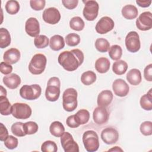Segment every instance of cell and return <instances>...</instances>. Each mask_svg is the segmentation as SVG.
Masks as SVG:
<instances>
[{
  "label": "cell",
  "mask_w": 152,
  "mask_h": 152,
  "mask_svg": "<svg viewBox=\"0 0 152 152\" xmlns=\"http://www.w3.org/2000/svg\"><path fill=\"white\" fill-rule=\"evenodd\" d=\"M126 80L131 85H138L142 80L140 71L136 68L131 69L126 74Z\"/></svg>",
  "instance_id": "7402d4cb"
},
{
  "label": "cell",
  "mask_w": 152,
  "mask_h": 152,
  "mask_svg": "<svg viewBox=\"0 0 152 152\" xmlns=\"http://www.w3.org/2000/svg\"><path fill=\"white\" fill-rule=\"evenodd\" d=\"M110 61L104 57H101L98 58L95 62V69L96 71L101 74L106 73L110 68Z\"/></svg>",
  "instance_id": "cb8c5ba5"
},
{
  "label": "cell",
  "mask_w": 152,
  "mask_h": 152,
  "mask_svg": "<svg viewBox=\"0 0 152 152\" xmlns=\"http://www.w3.org/2000/svg\"><path fill=\"white\" fill-rule=\"evenodd\" d=\"M46 1L45 0H31L30 5L32 9L35 11H40L45 7Z\"/></svg>",
  "instance_id": "7bdbcfd3"
},
{
  "label": "cell",
  "mask_w": 152,
  "mask_h": 152,
  "mask_svg": "<svg viewBox=\"0 0 152 152\" xmlns=\"http://www.w3.org/2000/svg\"><path fill=\"white\" fill-rule=\"evenodd\" d=\"M144 76L148 81H152V64H150L145 66L144 70Z\"/></svg>",
  "instance_id": "bcb514c9"
},
{
  "label": "cell",
  "mask_w": 152,
  "mask_h": 152,
  "mask_svg": "<svg viewBox=\"0 0 152 152\" xmlns=\"http://www.w3.org/2000/svg\"><path fill=\"white\" fill-rule=\"evenodd\" d=\"M127 69L128 64L124 60H119L115 62L112 66V70L113 72L119 75L125 74Z\"/></svg>",
  "instance_id": "f1b7e54d"
},
{
  "label": "cell",
  "mask_w": 152,
  "mask_h": 152,
  "mask_svg": "<svg viewBox=\"0 0 152 152\" xmlns=\"http://www.w3.org/2000/svg\"><path fill=\"white\" fill-rule=\"evenodd\" d=\"M49 46L54 51H58L63 49L65 46L64 37L58 34L52 36L49 41Z\"/></svg>",
  "instance_id": "44dd1931"
},
{
  "label": "cell",
  "mask_w": 152,
  "mask_h": 152,
  "mask_svg": "<svg viewBox=\"0 0 152 152\" xmlns=\"http://www.w3.org/2000/svg\"><path fill=\"white\" fill-rule=\"evenodd\" d=\"M46 63L47 59L45 55L42 53L35 54L29 63L28 70L32 74H41L45 69Z\"/></svg>",
  "instance_id": "277c9868"
},
{
  "label": "cell",
  "mask_w": 152,
  "mask_h": 152,
  "mask_svg": "<svg viewBox=\"0 0 152 152\" xmlns=\"http://www.w3.org/2000/svg\"><path fill=\"white\" fill-rule=\"evenodd\" d=\"M25 30L26 33L33 37H36L40 33V25L38 20L34 17H30L26 22Z\"/></svg>",
  "instance_id": "e0dca14e"
},
{
  "label": "cell",
  "mask_w": 152,
  "mask_h": 152,
  "mask_svg": "<svg viewBox=\"0 0 152 152\" xmlns=\"http://www.w3.org/2000/svg\"><path fill=\"white\" fill-rule=\"evenodd\" d=\"M60 80L56 77L49 78L45 91V97L50 102L56 101L60 95Z\"/></svg>",
  "instance_id": "3957f363"
},
{
  "label": "cell",
  "mask_w": 152,
  "mask_h": 152,
  "mask_svg": "<svg viewBox=\"0 0 152 152\" xmlns=\"http://www.w3.org/2000/svg\"><path fill=\"white\" fill-rule=\"evenodd\" d=\"M62 3L63 5L68 10L74 9L78 5V0H62Z\"/></svg>",
  "instance_id": "f6af8a7d"
},
{
  "label": "cell",
  "mask_w": 152,
  "mask_h": 152,
  "mask_svg": "<svg viewBox=\"0 0 152 152\" xmlns=\"http://www.w3.org/2000/svg\"><path fill=\"white\" fill-rule=\"evenodd\" d=\"M20 58V52L16 48H11L5 51L3 55L5 62L10 65L17 63Z\"/></svg>",
  "instance_id": "ac0fdd59"
},
{
  "label": "cell",
  "mask_w": 152,
  "mask_h": 152,
  "mask_svg": "<svg viewBox=\"0 0 152 152\" xmlns=\"http://www.w3.org/2000/svg\"><path fill=\"white\" fill-rule=\"evenodd\" d=\"M24 132L26 135L35 134L38 131V125L33 121H28L23 124Z\"/></svg>",
  "instance_id": "8d00e7d4"
},
{
  "label": "cell",
  "mask_w": 152,
  "mask_h": 152,
  "mask_svg": "<svg viewBox=\"0 0 152 152\" xmlns=\"http://www.w3.org/2000/svg\"><path fill=\"white\" fill-rule=\"evenodd\" d=\"M1 90V96H7V91L2 86H1V90Z\"/></svg>",
  "instance_id": "816d5d0a"
},
{
  "label": "cell",
  "mask_w": 152,
  "mask_h": 152,
  "mask_svg": "<svg viewBox=\"0 0 152 152\" xmlns=\"http://www.w3.org/2000/svg\"><path fill=\"white\" fill-rule=\"evenodd\" d=\"M62 106L67 112L74 111L77 107V91L74 88L66 89L62 95Z\"/></svg>",
  "instance_id": "7a4b0ae2"
},
{
  "label": "cell",
  "mask_w": 152,
  "mask_h": 152,
  "mask_svg": "<svg viewBox=\"0 0 152 152\" xmlns=\"http://www.w3.org/2000/svg\"><path fill=\"white\" fill-rule=\"evenodd\" d=\"M113 100V94L110 90H105L101 91L97 97V104L99 106L106 107L110 104Z\"/></svg>",
  "instance_id": "ffe728a7"
},
{
  "label": "cell",
  "mask_w": 152,
  "mask_h": 152,
  "mask_svg": "<svg viewBox=\"0 0 152 152\" xmlns=\"http://www.w3.org/2000/svg\"><path fill=\"white\" fill-rule=\"evenodd\" d=\"M112 89L115 95L119 97H125L128 94L129 87L124 80L118 78L113 81Z\"/></svg>",
  "instance_id": "2e32d148"
},
{
  "label": "cell",
  "mask_w": 152,
  "mask_h": 152,
  "mask_svg": "<svg viewBox=\"0 0 152 152\" xmlns=\"http://www.w3.org/2000/svg\"><path fill=\"white\" fill-rule=\"evenodd\" d=\"M49 43V39L45 35H39L34 39V44L38 49L45 48L48 46Z\"/></svg>",
  "instance_id": "d590c367"
},
{
  "label": "cell",
  "mask_w": 152,
  "mask_h": 152,
  "mask_svg": "<svg viewBox=\"0 0 152 152\" xmlns=\"http://www.w3.org/2000/svg\"><path fill=\"white\" fill-rule=\"evenodd\" d=\"M96 80V75L92 71H87L83 72L81 76L82 83L86 86H89L94 83Z\"/></svg>",
  "instance_id": "4dcf8cb0"
},
{
  "label": "cell",
  "mask_w": 152,
  "mask_h": 152,
  "mask_svg": "<svg viewBox=\"0 0 152 152\" xmlns=\"http://www.w3.org/2000/svg\"><path fill=\"white\" fill-rule=\"evenodd\" d=\"M49 131L52 135L56 137H61L65 132V128L59 121H54L50 125Z\"/></svg>",
  "instance_id": "d4e9b609"
},
{
  "label": "cell",
  "mask_w": 152,
  "mask_h": 152,
  "mask_svg": "<svg viewBox=\"0 0 152 152\" xmlns=\"http://www.w3.org/2000/svg\"><path fill=\"white\" fill-rule=\"evenodd\" d=\"M122 55V49L118 45H112L109 49V55L110 58L115 61L119 60Z\"/></svg>",
  "instance_id": "d6a6232c"
},
{
  "label": "cell",
  "mask_w": 152,
  "mask_h": 152,
  "mask_svg": "<svg viewBox=\"0 0 152 152\" xmlns=\"http://www.w3.org/2000/svg\"><path fill=\"white\" fill-rule=\"evenodd\" d=\"M152 89H150L148 92L141 96L140 101L141 107L145 110H151L152 109Z\"/></svg>",
  "instance_id": "484cf974"
},
{
  "label": "cell",
  "mask_w": 152,
  "mask_h": 152,
  "mask_svg": "<svg viewBox=\"0 0 152 152\" xmlns=\"http://www.w3.org/2000/svg\"><path fill=\"white\" fill-rule=\"evenodd\" d=\"M85 26V23L83 19L78 17H74L69 21V27L74 30L81 31Z\"/></svg>",
  "instance_id": "1f68e13d"
},
{
  "label": "cell",
  "mask_w": 152,
  "mask_h": 152,
  "mask_svg": "<svg viewBox=\"0 0 152 152\" xmlns=\"http://www.w3.org/2000/svg\"><path fill=\"white\" fill-rule=\"evenodd\" d=\"M140 129L144 135H151L152 134V122L151 121H145L142 122L140 125Z\"/></svg>",
  "instance_id": "b9f144b4"
},
{
  "label": "cell",
  "mask_w": 152,
  "mask_h": 152,
  "mask_svg": "<svg viewBox=\"0 0 152 152\" xmlns=\"http://www.w3.org/2000/svg\"><path fill=\"white\" fill-rule=\"evenodd\" d=\"M11 35L8 30L5 28H0V47L2 49L8 46L11 43Z\"/></svg>",
  "instance_id": "83f0119b"
},
{
  "label": "cell",
  "mask_w": 152,
  "mask_h": 152,
  "mask_svg": "<svg viewBox=\"0 0 152 152\" xmlns=\"http://www.w3.org/2000/svg\"><path fill=\"white\" fill-rule=\"evenodd\" d=\"M12 71V66L5 62H1L0 64V71L4 75L10 74Z\"/></svg>",
  "instance_id": "ee69618b"
},
{
  "label": "cell",
  "mask_w": 152,
  "mask_h": 152,
  "mask_svg": "<svg viewBox=\"0 0 152 152\" xmlns=\"http://www.w3.org/2000/svg\"><path fill=\"white\" fill-rule=\"evenodd\" d=\"M85 2V6L83 11V14L84 18L87 21L94 20L99 12V6L98 3L96 1L90 0L83 1Z\"/></svg>",
  "instance_id": "ba28073f"
},
{
  "label": "cell",
  "mask_w": 152,
  "mask_h": 152,
  "mask_svg": "<svg viewBox=\"0 0 152 152\" xmlns=\"http://www.w3.org/2000/svg\"><path fill=\"white\" fill-rule=\"evenodd\" d=\"M61 14L59 10L55 7L45 9L42 14L43 20L50 24H57L61 20Z\"/></svg>",
  "instance_id": "4fadbf2b"
},
{
  "label": "cell",
  "mask_w": 152,
  "mask_h": 152,
  "mask_svg": "<svg viewBox=\"0 0 152 152\" xmlns=\"http://www.w3.org/2000/svg\"><path fill=\"white\" fill-rule=\"evenodd\" d=\"M12 106L5 96H0V112L2 115L7 116L11 113Z\"/></svg>",
  "instance_id": "4316f807"
},
{
  "label": "cell",
  "mask_w": 152,
  "mask_h": 152,
  "mask_svg": "<svg viewBox=\"0 0 152 152\" xmlns=\"http://www.w3.org/2000/svg\"><path fill=\"white\" fill-rule=\"evenodd\" d=\"M136 3L141 7L142 8H146L148 7L151 4V0H137Z\"/></svg>",
  "instance_id": "681fc988"
},
{
  "label": "cell",
  "mask_w": 152,
  "mask_h": 152,
  "mask_svg": "<svg viewBox=\"0 0 152 152\" xmlns=\"http://www.w3.org/2000/svg\"><path fill=\"white\" fill-rule=\"evenodd\" d=\"M109 114L106 107L98 106L93 111V118L94 122L97 125H103L106 124L109 119Z\"/></svg>",
  "instance_id": "9a60e30c"
},
{
  "label": "cell",
  "mask_w": 152,
  "mask_h": 152,
  "mask_svg": "<svg viewBox=\"0 0 152 152\" xmlns=\"http://www.w3.org/2000/svg\"><path fill=\"white\" fill-rule=\"evenodd\" d=\"M3 83L8 88L15 89L21 84V78L17 74L12 73L4 76L3 78Z\"/></svg>",
  "instance_id": "d6986e66"
},
{
  "label": "cell",
  "mask_w": 152,
  "mask_h": 152,
  "mask_svg": "<svg viewBox=\"0 0 152 152\" xmlns=\"http://www.w3.org/2000/svg\"><path fill=\"white\" fill-rule=\"evenodd\" d=\"M59 64L68 71L76 70L84 61V54L78 49L65 50L61 52L58 56Z\"/></svg>",
  "instance_id": "6da1fadb"
},
{
  "label": "cell",
  "mask_w": 152,
  "mask_h": 152,
  "mask_svg": "<svg viewBox=\"0 0 152 152\" xmlns=\"http://www.w3.org/2000/svg\"><path fill=\"white\" fill-rule=\"evenodd\" d=\"M101 138L106 144H113L117 142L119 138V133L113 128L107 127L101 132Z\"/></svg>",
  "instance_id": "5bb4252c"
},
{
  "label": "cell",
  "mask_w": 152,
  "mask_h": 152,
  "mask_svg": "<svg viewBox=\"0 0 152 152\" xmlns=\"http://www.w3.org/2000/svg\"><path fill=\"white\" fill-rule=\"evenodd\" d=\"M83 142L86 150L88 152H94L99 149V137L97 133L93 130H88L84 132Z\"/></svg>",
  "instance_id": "5b68a950"
},
{
  "label": "cell",
  "mask_w": 152,
  "mask_h": 152,
  "mask_svg": "<svg viewBox=\"0 0 152 152\" xmlns=\"http://www.w3.org/2000/svg\"><path fill=\"white\" fill-rule=\"evenodd\" d=\"M137 27L141 31L149 30L152 27V14L150 11L142 12L136 20Z\"/></svg>",
  "instance_id": "8fae6325"
},
{
  "label": "cell",
  "mask_w": 152,
  "mask_h": 152,
  "mask_svg": "<svg viewBox=\"0 0 152 152\" xmlns=\"http://www.w3.org/2000/svg\"><path fill=\"white\" fill-rule=\"evenodd\" d=\"M126 49L132 53L138 52L141 47L140 37L137 32L131 31L129 32L125 40Z\"/></svg>",
  "instance_id": "9c48e42d"
},
{
  "label": "cell",
  "mask_w": 152,
  "mask_h": 152,
  "mask_svg": "<svg viewBox=\"0 0 152 152\" xmlns=\"http://www.w3.org/2000/svg\"><path fill=\"white\" fill-rule=\"evenodd\" d=\"M42 93V88L38 84L24 85L20 90V96L26 100H33L38 99Z\"/></svg>",
  "instance_id": "8992f818"
},
{
  "label": "cell",
  "mask_w": 152,
  "mask_h": 152,
  "mask_svg": "<svg viewBox=\"0 0 152 152\" xmlns=\"http://www.w3.org/2000/svg\"><path fill=\"white\" fill-rule=\"evenodd\" d=\"M74 117L77 123L80 125H84L88 122L90 119V113L86 109L79 110L75 115Z\"/></svg>",
  "instance_id": "f546056e"
},
{
  "label": "cell",
  "mask_w": 152,
  "mask_h": 152,
  "mask_svg": "<svg viewBox=\"0 0 152 152\" xmlns=\"http://www.w3.org/2000/svg\"><path fill=\"white\" fill-rule=\"evenodd\" d=\"M65 42L69 46H75L80 42V36L76 33H69L65 37Z\"/></svg>",
  "instance_id": "f35d334b"
},
{
  "label": "cell",
  "mask_w": 152,
  "mask_h": 152,
  "mask_svg": "<svg viewBox=\"0 0 152 152\" xmlns=\"http://www.w3.org/2000/svg\"><path fill=\"white\" fill-rule=\"evenodd\" d=\"M5 10L8 14L14 15L19 11L20 4L15 0L8 1L5 4Z\"/></svg>",
  "instance_id": "e575fe53"
},
{
  "label": "cell",
  "mask_w": 152,
  "mask_h": 152,
  "mask_svg": "<svg viewBox=\"0 0 152 152\" xmlns=\"http://www.w3.org/2000/svg\"><path fill=\"white\" fill-rule=\"evenodd\" d=\"M108 151H123V150L121 149L119 147L115 146V147H113L112 148L109 149Z\"/></svg>",
  "instance_id": "f907efd6"
},
{
  "label": "cell",
  "mask_w": 152,
  "mask_h": 152,
  "mask_svg": "<svg viewBox=\"0 0 152 152\" xmlns=\"http://www.w3.org/2000/svg\"><path fill=\"white\" fill-rule=\"evenodd\" d=\"M122 14L127 20H133L138 16V11L133 5H126L122 9Z\"/></svg>",
  "instance_id": "603a6c76"
},
{
  "label": "cell",
  "mask_w": 152,
  "mask_h": 152,
  "mask_svg": "<svg viewBox=\"0 0 152 152\" xmlns=\"http://www.w3.org/2000/svg\"><path fill=\"white\" fill-rule=\"evenodd\" d=\"M115 26L113 20L109 17L104 16L102 17L96 25V31L100 34H106L113 30Z\"/></svg>",
  "instance_id": "7c38bea8"
},
{
  "label": "cell",
  "mask_w": 152,
  "mask_h": 152,
  "mask_svg": "<svg viewBox=\"0 0 152 152\" xmlns=\"http://www.w3.org/2000/svg\"><path fill=\"white\" fill-rule=\"evenodd\" d=\"M94 45L96 49L100 52H106L110 48L109 42L104 38L97 39Z\"/></svg>",
  "instance_id": "836d02e7"
},
{
  "label": "cell",
  "mask_w": 152,
  "mask_h": 152,
  "mask_svg": "<svg viewBox=\"0 0 152 152\" xmlns=\"http://www.w3.org/2000/svg\"><path fill=\"white\" fill-rule=\"evenodd\" d=\"M66 124L69 127L71 128H75L80 126V125L76 121V119L74 117V115H71L67 118L66 120Z\"/></svg>",
  "instance_id": "7dc6e473"
},
{
  "label": "cell",
  "mask_w": 152,
  "mask_h": 152,
  "mask_svg": "<svg viewBox=\"0 0 152 152\" xmlns=\"http://www.w3.org/2000/svg\"><path fill=\"white\" fill-rule=\"evenodd\" d=\"M31 107L26 103H15L12 105L11 114L17 119H28L31 116Z\"/></svg>",
  "instance_id": "52a82bcc"
},
{
  "label": "cell",
  "mask_w": 152,
  "mask_h": 152,
  "mask_svg": "<svg viewBox=\"0 0 152 152\" xmlns=\"http://www.w3.org/2000/svg\"><path fill=\"white\" fill-rule=\"evenodd\" d=\"M23 123L18 122L13 124L11 126V129L12 133L17 137H24L26 135L24 131Z\"/></svg>",
  "instance_id": "74e56055"
},
{
  "label": "cell",
  "mask_w": 152,
  "mask_h": 152,
  "mask_svg": "<svg viewBox=\"0 0 152 152\" xmlns=\"http://www.w3.org/2000/svg\"><path fill=\"white\" fill-rule=\"evenodd\" d=\"M0 125V140L1 141H4L5 138L8 136V132L7 128L2 123H1Z\"/></svg>",
  "instance_id": "c3c4849f"
},
{
  "label": "cell",
  "mask_w": 152,
  "mask_h": 152,
  "mask_svg": "<svg viewBox=\"0 0 152 152\" xmlns=\"http://www.w3.org/2000/svg\"><path fill=\"white\" fill-rule=\"evenodd\" d=\"M18 144V141L17 138L12 135H8L4 140L5 146L10 150L15 148Z\"/></svg>",
  "instance_id": "60d3db41"
},
{
  "label": "cell",
  "mask_w": 152,
  "mask_h": 152,
  "mask_svg": "<svg viewBox=\"0 0 152 152\" xmlns=\"http://www.w3.org/2000/svg\"><path fill=\"white\" fill-rule=\"evenodd\" d=\"M61 142L65 152H78L79 147L74 141L72 136L68 132H66L61 137Z\"/></svg>",
  "instance_id": "30bf717a"
},
{
  "label": "cell",
  "mask_w": 152,
  "mask_h": 152,
  "mask_svg": "<svg viewBox=\"0 0 152 152\" xmlns=\"http://www.w3.org/2000/svg\"><path fill=\"white\" fill-rule=\"evenodd\" d=\"M41 150L43 152H56L58 150V147L54 141L48 140L42 144Z\"/></svg>",
  "instance_id": "ab89813d"
}]
</instances>
